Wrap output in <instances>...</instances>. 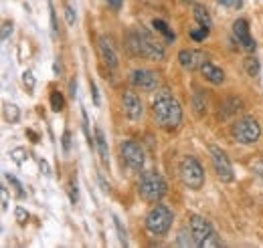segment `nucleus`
Returning <instances> with one entry per match:
<instances>
[{"label":"nucleus","mask_w":263,"mask_h":248,"mask_svg":"<svg viewBox=\"0 0 263 248\" xmlns=\"http://www.w3.org/2000/svg\"><path fill=\"white\" fill-rule=\"evenodd\" d=\"M152 115H154V121L166 131L178 129L182 123V107L166 89L156 95L154 105H152Z\"/></svg>","instance_id":"1"},{"label":"nucleus","mask_w":263,"mask_h":248,"mask_svg":"<svg viewBox=\"0 0 263 248\" xmlns=\"http://www.w3.org/2000/svg\"><path fill=\"white\" fill-rule=\"evenodd\" d=\"M128 47L136 55H142L150 61H162L164 59V47L152 38V34L144 29H136L134 32H130L128 36Z\"/></svg>","instance_id":"2"},{"label":"nucleus","mask_w":263,"mask_h":248,"mask_svg":"<svg viewBox=\"0 0 263 248\" xmlns=\"http://www.w3.org/2000/svg\"><path fill=\"white\" fill-rule=\"evenodd\" d=\"M168 192V186H166L164 178L150 170V172H144L140 182H138V194L142 196V200L146 202H160Z\"/></svg>","instance_id":"3"},{"label":"nucleus","mask_w":263,"mask_h":248,"mask_svg":"<svg viewBox=\"0 0 263 248\" xmlns=\"http://www.w3.org/2000/svg\"><path fill=\"white\" fill-rule=\"evenodd\" d=\"M172 210L164 204H156L148 214H146V230L154 236H164L172 226Z\"/></svg>","instance_id":"4"},{"label":"nucleus","mask_w":263,"mask_h":248,"mask_svg":"<svg viewBox=\"0 0 263 248\" xmlns=\"http://www.w3.org/2000/svg\"><path fill=\"white\" fill-rule=\"evenodd\" d=\"M178 176H180L182 184L189 186L191 190H198L204 184V170H202L200 161L193 155L182 157V161L178 166Z\"/></svg>","instance_id":"5"},{"label":"nucleus","mask_w":263,"mask_h":248,"mask_svg":"<svg viewBox=\"0 0 263 248\" xmlns=\"http://www.w3.org/2000/svg\"><path fill=\"white\" fill-rule=\"evenodd\" d=\"M231 133H233L235 141H239L243 146H251V143H255L259 139L261 127H259V123L253 117H243V119H239V121L233 123Z\"/></svg>","instance_id":"6"},{"label":"nucleus","mask_w":263,"mask_h":248,"mask_svg":"<svg viewBox=\"0 0 263 248\" xmlns=\"http://www.w3.org/2000/svg\"><path fill=\"white\" fill-rule=\"evenodd\" d=\"M191 230H193V236L197 240L198 248H206V246H219V238L211 226L209 220H204L202 216H193L191 218Z\"/></svg>","instance_id":"7"},{"label":"nucleus","mask_w":263,"mask_h":248,"mask_svg":"<svg viewBox=\"0 0 263 248\" xmlns=\"http://www.w3.org/2000/svg\"><path fill=\"white\" fill-rule=\"evenodd\" d=\"M209 152H211V159H213V166H215V172H217L219 180L221 182H233L235 180V172H233V166H231L227 154L217 146H211Z\"/></svg>","instance_id":"8"},{"label":"nucleus","mask_w":263,"mask_h":248,"mask_svg":"<svg viewBox=\"0 0 263 248\" xmlns=\"http://www.w3.org/2000/svg\"><path fill=\"white\" fill-rule=\"evenodd\" d=\"M130 81L134 87H138V89H142V91H148V93L156 91L158 85H160L158 75L152 73V71H148V69H136V71H132Z\"/></svg>","instance_id":"9"},{"label":"nucleus","mask_w":263,"mask_h":248,"mask_svg":"<svg viewBox=\"0 0 263 248\" xmlns=\"http://www.w3.org/2000/svg\"><path fill=\"white\" fill-rule=\"evenodd\" d=\"M120 152H122V159L130 166L132 170H142V166H144V152H142L140 143L128 139V141H124L120 146Z\"/></svg>","instance_id":"10"},{"label":"nucleus","mask_w":263,"mask_h":248,"mask_svg":"<svg viewBox=\"0 0 263 248\" xmlns=\"http://www.w3.org/2000/svg\"><path fill=\"white\" fill-rule=\"evenodd\" d=\"M233 34H235V38H237V43L241 45V49H245L247 53H253L255 51V40H253V36H251V32H249V25H247V20L245 18H237L235 23H233Z\"/></svg>","instance_id":"11"},{"label":"nucleus","mask_w":263,"mask_h":248,"mask_svg":"<svg viewBox=\"0 0 263 248\" xmlns=\"http://www.w3.org/2000/svg\"><path fill=\"white\" fill-rule=\"evenodd\" d=\"M204 53H200V51H195V49H182L180 53H178V63L186 69V71H195V69H200L202 65H204Z\"/></svg>","instance_id":"12"},{"label":"nucleus","mask_w":263,"mask_h":248,"mask_svg":"<svg viewBox=\"0 0 263 248\" xmlns=\"http://www.w3.org/2000/svg\"><path fill=\"white\" fill-rule=\"evenodd\" d=\"M98 49H99V55H101L103 63H105L109 69H116V67L120 65L118 53H116V49H114V45H111V40H109L107 36H99Z\"/></svg>","instance_id":"13"},{"label":"nucleus","mask_w":263,"mask_h":248,"mask_svg":"<svg viewBox=\"0 0 263 248\" xmlns=\"http://www.w3.org/2000/svg\"><path fill=\"white\" fill-rule=\"evenodd\" d=\"M124 111H126V115L130 117L132 121H138L140 117H142V101H140V97L134 93V91H126L124 93Z\"/></svg>","instance_id":"14"},{"label":"nucleus","mask_w":263,"mask_h":248,"mask_svg":"<svg viewBox=\"0 0 263 248\" xmlns=\"http://www.w3.org/2000/svg\"><path fill=\"white\" fill-rule=\"evenodd\" d=\"M200 73H202V77H204L209 83H213V85H221V83L225 81L223 69H219V67L213 65V63H204V65L200 67Z\"/></svg>","instance_id":"15"},{"label":"nucleus","mask_w":263,"mask_h":248,"mask_svg":"<svg viewBox=\"0 0 263 248\" xmlns=\"http://www.w3.org/2000/svg\"><path fill=\"white\" fill-rule=\"evenodd\" d=\"M96 146H98V152L101 161L107 166L109 163V154H107V139L103 135V129L101 127H96Z\"/></svg>","instance_id":"16"},{"label":"nucleus","mask_w":263,"mask_h":248,"mask_svg":"<svg viewBox=\"0 0 263 248\" xmlns=\"http://www.w3.org/2000/svg\"><path fill=\"white\" fill-rule=\"evenodd\" d=\"M193 111H195L197 117H202L206 113V95L202 93L200 89H197L195 95H193Z\"/></svg>","instance_id":"17"},{"label":"nucleus","mask_w":263,"mask_h":248,"mask_svg":"<svg viewBox=\"0 0 263 248\" xmlns=\"http://www.w3.org/2000/svg\"><path fill=\"white\" fill-rule=\"evenodd\" d=\"M176 244L178 246H197V240H195V236H193V230L191 228H180V232H178V236H176Z\"/></svg>","instance_id":"18"},{"label":"nucleus","mask_w":263,"mask_h":248,"mask_svg":"<svg viewBox=\"0 0 263 248\" xmlns=\"http://www.w3.org/2000/svg\"><path fill=\"white\" fill-rule=\"evenodd\" d=\"M193 14H195V20H197L200 27H204V29H211L213 27V20H211V16H209V12L202 8V6H195L193 8Z\"/></svg>","instance_id":"19"},{"label":"nucleus","mask_w":263,"mask_h":248,"mask_svg":"<svg viewBox=\"0 0 263 248\" xmlns=\"http://www.w3.org/2000/svg\"><path fill=\"white\" fill-rule=\"evenodd\" d=\"M245 73H247L249 77H253V79H257V77L261 75V65H259V61H257L255 57L245 59Z\"/></svg>","instance_id":"20"},{"label":"nucleus","mask_w":263,"mask_h":248,"mask_svg":"<svg viewBox=\"0 0 263 248\" xmlns=\"http://www.w3.org/2000/svg\"><path fill=\"white\" fill-rule=\"evenodd\" d=\"M4 119L8 123H16L21 119V111H18V107L14 103H6L4 105Z\"/></svg>","instance_id":"21"},{"label":"nucleus","mask_w":263,"mask_h":248,"mask_svg":"<svg viewBox=\"0 0 263 248\" xmlns=\"http://www.w3.org/2000/svg\"><path fill=\"white\" fill-rule=\"evenodd\" d=\"M152 27H154V29H156L158 32H162V34H164V38L168 40V43H172V40H174V32L168 29V25H166L164 20H160V18H154V20H152Z\"/></svg>","instance_id":"22"},{"label":"nucleus","mask_w":263,"mask_h":248,"mask_svg":"<svg viewBox=\"0 0 263 248\" xmlns=\"http://www.w3.org/2000/svg\"><path fill=\"white\" fill-rule=\"evenodd\" d=\"M49 101H51V109H53L55 113L63 111V107H65V99H63V95L59 93V91H51Z\"/></svg>","instance_id":"23"},{"label":"nucleus","mask_w":263,"mask_h":248,"mask_svg":"<svg viewBox=\"0 0 263 248\" xmlns=\"http://www.w3.org/2000/svg\"><path fill=\"white\" fill-rule=\"evenodd\" d=\"M225 107L227 109H223V115L227 117L231 113H235V111H239L241 109V99H237V97H229L227 99V103H225Z\"/></svg>","instance_id":"24"},{"label":"nucleus","mask_w":263,"mask_h":248,"mask_svg":"<svg viewBox=\"0 0 263 248\" xmlns=\"http://www.w3.org/2000/svg\"><path fill=\"white\" fill-rule=\"evenodd\" d=\"M10 157H12V161H14L16 166H23L25 159L29 157V152H27L25 148H14V150L10 152Z\"/></svg>","instance_id":"25"},{"label":"nucleus","mask_w":263,"mask_h":248,"mask_svg":"<svg viewBox=\"0 0 263 248\" xmlns=\"http://www.w3.org/2000/svg\"><path fill=\"white\" fill-rule=\"evenodd\" d=\"M114 224H116V230H118V236H120V242L126 246L128 244V238H126V230L122 228V222H120V218L114 216Z\"/></svg>","instance_id":"26"},{"label":"nucleus","mask_w":263,"mask_h":248,"mask_svg":"<svg viewBox=\"0 0 263 248\" xmlns=\"http://www.w3.org/2000/svg\"><path fill=\"white\" fill-rule=\"evenodd\" d=\"M23 83H25L27 91H29V93H33V89H34V77H33V73H31V71H25V73H23Z\"/></svg>","instance_id":"27"},{"label":"nucleus","mask_w":263,"mask_h":248,"mask_svg":"<svg viewBox=\"0 0 263 248\" xmlns=\"http://www.w3.org/2000/svg\"><path fill=\"white\" fill-rule=\"evenodd\" d=\"M6 180H8V182H10L12 186H14V190H16V194H18L21 198L25 196V190H23V184H21V182H18V180H16L14 176H10V174H6Z\"/></svg>","instance_id":"28"},{"label":"nucleus","mask_w":263,"mask_h":248,"mask_svg":"<svg viewBox=\"0 0 263 248\" xmlns=\"http://www.w3.org/2000/svg\"><path fill=\"white\" fill-rule=\"evenodd\" d=\"M14 216H16V220H18V224H27V220H29V212L25 210V208H16L14 210Z\"/></svg>","instance_id":"29"},{"label":"nucleus","mask_w":263,"mask_h":248,"mask_svg":"<svg viewBox=\"0 0 263 248\" xmlns=\"http://www.w3.org/2000/svg\"><path fill=\"white\" fill-rule=\"evenodd\" d=\"M209 31H211V29H204V27H200V31H193V32H191V36H193L195 40H204V38L209 36Z\"/></svg>","instance_id":"30"},{"label":"nucleus","mask_w":263,"mask_h":248,"mask_svg":"<svg viewBox=\"0 0 263 248\" xmlns=\"http://www.w3.org/2000/svg\"><path fill=\"white\" fill-rule=\"evenodd\" d=\"M10 32H12V23L10 20H4L2 23V40H8Z\"/></svg>","instance_id":"31"},{"label":"nucleus","mask_w":263,"mask_h":248,"mask_svg":"<svg viewBox=\"0 0 263 248\" xmlns=\"http://www.w3.org/2000/svg\"><path fill=\"white\" fill-rule=\"evenodd\" d=\"M65 18H67V23H69L71 27L75 25V10H73V8L69 6V4L65 6Z\"/></svg>","instance_id":"32"},{"label":"nucleus","mask_w":263,"mask_h":248,"mask_svg":"<svg viewBox=\"0 0 263 248\" xmlns=\"http://www.w3.org/2000/svg\"><path fill=\"white\" fill-rule=\"evenodd\" d=\"M49 8H51V29H53V34H57V16L53 10V2H49Z\"/></svg>","instance_id":"33"},{"label":"nucleus","mask_w":263,"mask_h":248,"mask_svg":"<svg viewBox=\"0 0 263 248\" xmlns=\"http://www.w3.org/2000/svg\"><path fill=\"white\" fill-rule=\"evenodd\" d=\"M69 146H71V133H69V129L63 131V150H65V154L69 152Z\"/></svg>","instance_id":"34"},{"label":"nucleus","mask_w":263,"mask_h":248,"mask_svg":"<svg viewBox=\"0 0 263 248\" xmlns=\"http://www.w3.org/2000/svg\"><path fill=\"white\" fill-rule=\"evenodd\" d=\"M0 196H2V210H6L8 208V192H6V188H0Z\"/></svg>","instance_id":"35"},{"label":"nucleus","mask_w":263,"mask_h":248,"mask_svg":"<svg viewBox=\"0 0 263 248\" xmlns=\"http://www.w3.org/2000/svg\"><path fill=\"white\" fill-rule=\"evenodd\" d=\"M39 166H41V170H43V174H45V176H49V174H51V172H49V163H47L45 159H39Z\"/></svg>","instance_id":"36"},{"label":"nucleus","mask_w":263,"mask_h":248,"mask_svg":"<svg viewBox=\"0 0 263 248\" xmlns=\"http://www.w3.org/2000/svg\"><path fill=\"white\" fill-rule=\"evenodd\" d=\"M71 202H73V204H77V188H75V184H73V182H71Z\"/></svg>","instance_id":"37"},{"label":"nucleus","mask_w":263,"mask_h":248,"mask_svg":"<svg viewBox=\"0 0 263 248\" xmlns=\"http://www.w3.org/2000/svg\"><path fill=\"white\" fill-rule=\"evenodd\" d=\"M91 93H93V103L99 105V93H98V89H96V85H93V83H91Z\"/></svg>","instance_id":"38"},{"label":"nucleus","mask_w":263,"mask_h":248,"mask_svg":"<svg viewBox=\"0 0 263 248\" xmlns=\"http://www.w3.org/2000/svg\"><path fill=\"white\" fill-rule=\"evenodd\" d=\"M27 135H29V137H31V141H33V143H36V141H39V135H36V133H34L33 129H27Z\"/></svg>","instance_id":"39"},{"label":"nucleus","mask_w":263,"mask_h":248,"mask_svg":"<svg viewBox=\"0 0 263 248\" xmlns=\"http://www.w3.org/2000/svg\"><path fill=\"white\" fill-rule=\"evenodd\" d=\"M107 2H109L114 8H120V6H122V0H107Z\"/></svg>","instance_id":"40"},{"label":"nucleus","mask_w":263,"mask_h":248,"mask_svg":"<svg viewBox=\"0 0 263 248\" xmlns=\"http://www.w3.org/2000/svg\"><path fill=\"white\" fill-rule=\"evenodd\" d=\"M69 89H71V95L75 97V91H77V83H75V81H71V85H69Z\"/></svg>","instance_id":"41"}]
</instances>
